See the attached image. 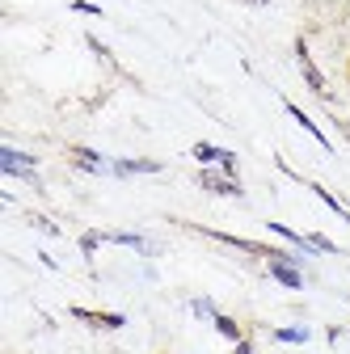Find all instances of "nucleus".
<instances>
[{"label": "nucleus", "mask_w": 350, "mask_h": 354, "mask_svg": "<svg viewBox=\"0 0 350 354\" xmlns=\"http://www.w3.org/2000/svg\"><path fill=\"white\" fill-rule=\"evenodd\" d=\"M160 165L156 160H118L114 165V173H156Z\"/></svg>", "instance_id": "nucleus-9"}, {"label": "nucleus", "mask_w": 350, "mask_h": 354, "mask_svg": "<svg viewBox=\"0 0 350 354\" xmlns=\"http://www.w3.org/2000/svg\"><path fill=\"white\" fill-rule=\"evenodd\" d=\"M0 169L17 173V177H34V156H26L17 148H0Z\"/></svg>", "instance_id": "nucleus-1"}, {"label": "nucleus", "mask_w": 350, "mask_h": 354, "mask_svg": "<svg viewBox=\"0 0 350 354\" xmlns=\"http://www.w3.org/2000/svg\"><path fill=\"white\" fill-rule=\"evenodd\" d=\"M194 160H220L228 173H237V156L228 148H211V144H194Z\"/></svg>", "instance_id": "nucleus-3"}, {"label": "nucleus", "mask_w": 350, "mask_h": 354, "mask_svg": "<svg viewBox=\"0 0 350 354\" xmlns=\"http://www.w3.org/2000/svg\"><path fill=\"white\" fill-rule=\"evenodd\" d=\"M275 337L279 342H308V333H304V329H279Z\"/></svg>", "instance_id": "nucleus-11"}, {"label": "nucleus", "mask_w": 350, "mask_h": 354, "mask_svg": "<svg viewBox=\"0 0 350 354\" xmlns=\"http://www.w3.org/2000/svg\"><path fill=\"white\" fill-rule=\"evenodd\" d=\"M72 317L84 321V325H93V329H122L127 325L118 313H89V308H72Z\"/></svg>", "instance_id": "nucleus-2"}, {"label": "nucleus", "mask_w": 350, "mask_h": 354, "mask_svg": "<svg viewBox=\"0 0 350 354\" xmlns=\"http://www.w3.org/2000/svg\"><path fill=\"white\" fill-rule=\"evenodd\" d=\"M270 274H275L283 287H304V274L295 270V266H291L287 257H275V261H270Z\"/></svg>", "instance_id": "nucleus-4"}, {"label": "nucleus", "mask_w": 350, "mask_h": 354, "mask_svg": "<svg viewBox=\"0 0 350 354\" xmlns=\"http://www.w3.org/2000/svg\"><path fill=\"white\" fill-rule=\"evenodd\" d=\"M237 354H249V342H241V346H237Z\"/></svg>", "instance_id": "nucleus-12"}, {"label": "nucleus", "mask_w": 350, "mask_h": 354, "mask_svg": "<svg viewBox=\"0 0 350 354\" xmlns=\"http://www.w3.org/2000/svg\"><path fill=\"white\" fill-rule=\"evenodd\" d=\"M295 51H300V68H304V80H308V84L317 88V93H325V76H321V72H317V64L308 59V47H304V42H300Z\"/></svg>", "instance_id": "nucleus-6"}, {"label": "nucleus", "mask_w": 350, "mask_h": 354, "mask_svg": "<svg viewBox=\"0 0 350 354\" xmlns=\"http://www.w3.org/2000/svg\"><path fill=\"white\" fill-rule=\"evenodd\" d=\"M199 182H203L207 190H215V194H232V198H241V182H232V177H215V173H203Z\"/></svg>", "instance_id": "nucleus-5"}, {"label": "nucleus", "mask_w": 350, "mask_h": 354, "mask_svg": "<svg viewBox=\"0 0 350 354\" xmlns=\"http://www.w3.org/2000/svg\"><path fill=\"white\" fill-rule=\"evenodd\" d=\"M215 329H220L224 337H232V342H241V325L232 317H215Z\"/></svg>", "instance_id": "nucleus-10"}, {"label": "nucleus", "mask_w": 350, "mask_h": 354, "mask_svg": "<svg viewBox=\"0 0 350 354\" xmlns=\"http://www.w3.org/2000/svg\"><path fill=\"white\" fill-rule=\"evenodd\" d=\"M287 114H291V118H295V122H300V127H304V131H313V140H317V144H321V148H329V140H325V136H321V131H317V122H313V118H308V114H304V110H300V106H287Z\"/></svg>", "instance_id": "nucleus-7"}, {"label": "nucleus", "mask_w": 350, "mask_h": 354, "mask_svg": "<svg viewBox=\"0 0 350 354\" xmlns=\"http://www.w3.org/2000/svg\"><path fill=\"white\" fill-rule=\"evenodd\" d=\"M72 160H80V169H93V173H98V169H110V165H106L98 152H89V148H72Z\"/></svg>", "instance_id": "nucleus-8"}]
</instances>
